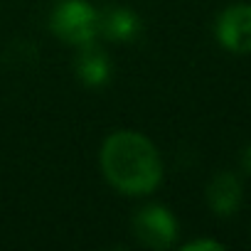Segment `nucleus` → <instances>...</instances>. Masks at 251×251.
<instances>
[{
    "mask_svg": "<svg viewBox=\"0 0 251 251\" xmlns=\"http://www.w3.org/2000/svg\"><path fill=\"white\" fill-rule=\"evenodd\" d=\"M101 168L106 180L126 195H148L163 177V163L155 146L136 131H118L106 138Z\"/></svg>",
    "mask_w": 251,
    "mask_h": 251,
    "instance_id": "f257e3e1",
    "label": "nucleus"
},
{
    "mask_svg": "<svg viewBox=\"0 0 251 251\" xmlns=\"http://www.w3.org/2000/svg\"><path fill=\"white\" fill-rule=\"evenodd\" d=\"M52 32L69 45H86L99 32V15L84 0H64L52 13Z\"/></svg>",
    "mask_w": 251,
    "mask_h": 251,
    "instance_id": "f03ea898",
    "label": "nucleus"
},
{
    "mask_svg": "<svg viewBox=\"0 0 251 251\" xmlns=\"http://www.w3.org/2000/svg\"><path fill=\"white\" fill-rule=\"evenodd\" d=\"M133 234L151 249H168L177 236V222L165 207H146L133 219Z\"/></svg>",
    "mask_w": 251,
    "mask_h": 251,
    "instance_id": "7ed1b4c3",
    "label": "nucleus"
},
{
    "mask_svg": "<svg viewBox=\"0 0 251 251\" xmlns=\"http://www.w3.org/2000/svg\"><path fill=\"white\" fill-rule=\"evenodd\" d=\"M217 40L234 54L251 52V5H231L217 18Z\"/></svg>",
    "mask_w": 251,
    "mask_h": 251,
    "instance_id": "20e7f679",
    "label": "nucleus"
},
{
    "mask_svg": "<svg viewBox=\"0 0 251 251\" xmlns=\"http://www.w3.org/2000/svg\"><path fill=\"white\" fill-rule=\"evenodd\" d=\"M207 202L217 217H231L241 204V182L231 173H219L207 187Z\"/></svg>",
    "mask_w": 251,
    "mask_h": 251,
    "instance_id": "39448f33",
    "label": "nucleus"
},
{
    "mask_svg": "<svg viewBox=\"0 0 251 251\" xmlns=\"http://www.w3.org/2000/svg\"><path fill=\"white\" fill-rule=\"evenodd\" d=\"M99 30L108 37V40H118V42H126V40H133L138 37L141 32V18L126 8H113L108 13H103L99 18Z\"/></svg>",
    "mask_w": 251,
    "mask_h": 251,
    "instance_id": "423d86ee",
    "label": "nucleus"
},
{
    "mask_svg": "<svg viewBox=\"0 0 251 251\" xmlns=\"http://www.w3.org/2000/svg\"><path fill=\"white\" fill-rule=\"evenodd\" d=\"M84 52L76 57V74L84 84L89 86H99L108 79V72H111V64H108V57L101 47L86 42L81 45Z\"/></svg>",
    "mask_w": 251,
    "mask_h": 251,
    "instance_id": "0eeeda50",
    "label": "nucleus"
},
{
    "mask_svg": "<svg viewBox=\"0 0 251 251\" xmlns=\"http://www.w3.org/2000/svg\"><path fill=\"white\" fill-rule=\"evenodd\" d=\"M200 249H212V251H217V249H224L219 241H190V244H185V251H200Z\"/></svg>",
    "mask_w": 251,
    "mask_h": 251,
    "instance_id": "6e6552de",
    "label": "nucleus"
},
{
    "mask_svg": "<svg viewBox=\"0 0 251 251\" xmlns=\"http://www.w3.org/2000/svg\"><path fill=\"white\" fill-rule=\"evenodd\" d=\"M241 168H244L246 175H251V146H246L244 153H241Z\"/></svg>",
    "mask_w": 251,
    "mask_h": 251,
    "instance_id": "1a4fd4ad",
    "label": "nucleus"
}]
</instances>
